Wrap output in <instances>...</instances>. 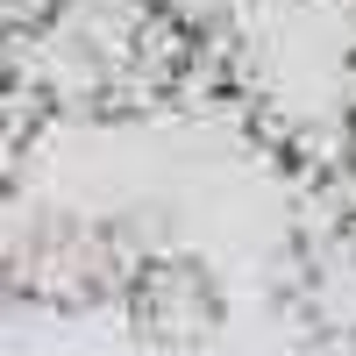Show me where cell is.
Segmentation results:
<instances>
[{"label": "cell", "instance_id": "cell-1", "mask_svg": "<svg viewBox=\"0 0 356 356\" xmlns=\"http://www.w3.org/2000/svg\"><path fill=\"white\" fill-rule=\"evenodd\" d=\"M221 93L300 171L328 178L356 150V0H250L221 50Z\"/></svg>", "mask_w": 356, "mask_h": 356}, {"label": "cell", "instance_id": "cell-2", "mask_svg": "<svg viewBox=\"0 0 356 356\" xmlns=\"http://www.w3.org/2000/svg\"><path fill=\"white\" fill-rule=\"evenodd\" d=\"M278 314L314 356H356V200H314L278 250Z\"/></svg>", "mask_w": 356, "mask_h": 356}, {"label": "cell", "instance_id": "cell-3", "mask_svg": "<svg viewBox=\"0 0 356 356\" xmlns=\"http://www.w3.org/2000/svg\"><path fill=\"white\" fill-rule=\"evenodd\" d=\"M221 278L207 271V257L193 250H157L136 264V278H129V300H122V321L143 335V342H157V349H193V342H214L221 328Z\"/></svg>", "mask_w": 356, "mask_h": 356}]
</instances>
